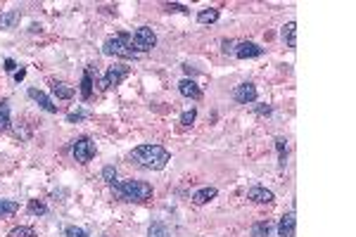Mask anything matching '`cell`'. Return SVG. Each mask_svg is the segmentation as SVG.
<instances>
[{
    "label": "cell",
    "mask_w": 356,
    "mask_h": 237,
    "mask_svg": "<svg viewBox=\"0 0 356 237\" xmlns=\"http://www.w3.org/2000/svg\"><path fill=\"white\" fill-rule=\"evenodd\" d=\"M24 76H27V69H19V71H14V81L19 83V81H24Z\"/></svg>",
    "instance_id": "cell-32"
},
{
    "label": "cell",
    "mask_w": 356,
    "mask_h": 237,
    "mask_svg": "<svg viewBox=\"0 0 356 237\" xmlns=\"http://www.w3.org/2000/svg\"><path fill=\"white\" fill-rule=\"evenodd\" d=\"M29 97L31 100H36L38 102V107H43L45 112H50V114H57V105L45 95L43 90H38V88H29Z\"/></svg>",
    "instance_id": "cell-10"
},
{
    "label": "cell",
    "mask_w": 356,
    "mask_h": 237,
    "mask_svg": "<svg viewBox=\"0 0 356 237\" xmlns=\"http://www.w3.org/2000/svg\"><path fill=\"white\" fill-rule=\"evenodd\" d=\"M102 53L112 55V57H123V59H136L138 55L133 53V38L131 36H110L102 43Z\"/></svg>",
    "instance_id": "cell-3"
},
{
    "label": "cell",
    "mask_w": 356,
    "mask_h": 237,
    "mask_svg": "<svg viewBox=\"0 0 356 237\" xmlns=\"http://www.w3.org/2000/svg\"><path fill=\"white\" fill-rule=\"evenodd\" d=\"M148 237H171V235H169L164 223H152L150 230H148Z\"/></svg>",
    "instance_id": "cell-23"
},
{
    "label": "cell",
    "mask_w": 356,
    "mask_h": 237,
    "mask_svg": "<svg viewBox=\"0 0 356 237\" xmlns=\"http://www.w3.org/2000/svg\"><path fill=\"white\" fill-rule=\"evenodd\" d=\"M131 159H136L140 166H145L150 171H162L169 164L171 154L162 145H140L131 152Z\"/></svg>",
    "instance_id": "cell-1"
},
{
    "label": "cell",
    "mask_w": 356,
    "mask_h": 237,
    "mask_svg": "<svg viewBox=\"0 0 356 237\" xmlns=\"http://www.w3.org/2000/svg\"><path fill=\"white\" fill-rule=\"evenodd\" d=\"M254 112H257V117H268V114L273 112V107L271 105H257L254 107Z\"/></svg>",
    "instance_id": "cell-29"
},
{
    "label": "cell",
    "mask_w": 356,
    "mask_h": 237,
    "mask_svg": "<svg viewBox=\"0 0 356 237\" xmlns=\"http://www.w3.org/2000/svg\"><path fill=\"white\" fill-rule=\"evenodd\" d=\"M29 213H33V216H43V213H48V207L38 202V199H31L29 202Z\"/></svg>",
    "instance_id": "cell-25"
},
{
    "label": "cell",
    "mask_w": 356,
    "mask_h": 237,
    "mask_svg": "<svg viewBox=\"0 0 356 237\" xmlns=\"http://www.w3.org/2000/svg\"><path fill=\"white\" fill-rule=\"evenodd\" d=\"M90 95H93V69L88 66L83 71V79H81V97L83 100H90Z\"/></svg>",
    "instance_id": "cell-14"
},
{
    "label": "cell",
    "mask_w": 356,
    "mask_h": 237,
    "mask_svg": "<svg viewBox=\"0 0 356 237\" xmlns=\"http://www.w3.org/2000/svg\"><path fill=\"white\" fill-rule=\"evenodd\" d=\"M102 178L110 185H114L117 183V169H114V166H105V169H102Z\"/></svg>",
    "instance_id": "cell-26"
},
{
    "label": "cell",
    "mask_w": 356,
    "mask_h": 237,
    "mask_svg": "<svg viewBox=\"0 0 356 237\" xmlns=\"http://www.w3.org/2000/svg\"><path fill=\"white\" fill-rule=\"evenodd\" d=\"M233 53L237 59H257V57L264 55V48H259V45L252 43V40H245V43H237V48H235Z\"/></svg>",
    "instance_id": "cell-7"
},
{
    "label": "cell",
    "mask_w": 356,
    "mask_h": 237,
    "mask_svg": "<svg viewBox=\"0 0 356 237\" xmlns=\"http://www.w3.org/2000/svg\"><path fill=\"white\" fill-rule=\"evenodd\" d=\"M223 50H226V53H228V50L233 53V50H235V43H233V40H223Z\"/></svg>",
    "instance_id": "cell-34"
},
{
    "label": "cell",
    "mask_w": 356,
    "mask_h": 237,
    "mask_svg": "<svg viewBox=\"0 0 356 237\" xmlns=\"http://www.w3.org/2000/svg\"><path fill=\"white\" fill-rule=\"evenodd\" d=\"M166 10H169V12H188V7H185V5H180V2H169V5H166Z\"/></svg>",
    "instance_id": "cell-30"
},
{
    "label": "cell",
    "mask_w": 356,
    "mask_h": 237,
    "mask_svg": "<svg viewBox=\"0 0 356 237\" xmlns=\"http://www.w3.org/2000/svg\"><path fill=\"white\" fill-rule=\"evenodd\" d=\"M178 92H180L183 97H190V100H200V97H202V90L197 88V83L192 79L178 81Z\"/></svg>",
    "instance_id": "cell-12"
},
{
    "label": "cell",
    "mask_w": 356,
    "mask_h": 237,
    "mask_svg": "<svg viewBox=\"0 0 356 237\" xmlns=\"http://www.w3.org/2000/svg\"><path fill=\"white\" fill-rule=\"evenodd\" d=\"M64 233H67V237H88V235H86V230H81V228H76V225H69V228L64 230Z\"/></svg>",
    "instance_id": "cell-28"
},
{
    "label": "cell",
    "mask_w": 356,
    "mask_h": 237,
    "mask_svg": "<svg viewBox=\"0 0 356 237\" xmlns=\"http://www.w3.org/2000/svg\"><path fill=\"white\" fill-rule=\"evenodd\" d=\"M53 92H55L59 100H71V97H74V88L67 86V83H62V81H55V83H53Z\"/></svg>",
    "instance_id": "cell-19"
},
{
    "label": "cell",
    "mask_w": 356,
    "mask_h": 237,
    "mask_svg": "<svg viewBox=\"0 0 356 237\" xmlns=\"http://www.w3.org/2000/svg\"><path fill=\"white\" fill-rule=\"evenodd\" d=\"M275 149H278V166L283 171L285 164H288V140L285 138H275Z\"/></svg>",
    "instance_id": "cell-16"
},
{
    "label": "cell",
    "mask_w": 356,
    "mask_h": 237,
    "mask_svg": "<svg viewBox=\"0 0 356 237\" xmlns=\"http://www.w3.org/2000/svg\"><path fill=\"white\" fill-rule=\"evenodd\" d=\"M17 69V62L14 59H5V71H14Z\"/></svg>",
    "instance_id": "cell-33"
},
{
    "label": "cell",
    "mask_w": 356,
    "mask_h": 237,
    "mask_svg": "<svg viewBox=\"0 0 356 237\" xmlns=\"http://www.w3.org/2000/svg\"><path fill=\"white\" fill-rule=\"evenodd\" d=\"M17 209H19V204H17V202H12V199H0V218L17 213Z\"/></svg>",
    "instance_id": "cell-21"
},
{
    "label": "cell",
    "mask_w": 356,
    "mask_h": 237,
    "mask_svg": "<svg viewBox=\"0 0 356 237\" xmlns=\"http://www.w3.org/2000/svg\"><path fill=\"white\" fill-rule=\"evenodd\" d=\"M86 117V114H83V112H71V114H69V123H76V121H81V118Z\"/></svg>",
    "instance_id": "cell-31"
},
{
    "label": "cell",
    "mask_w": 356,
    "mask_h": 237,
    "mask_svg": "<svg viewBox=\"0 0 356 237\" xmlns=\"http://www.w3.org/2000/svg\"><path fill=\"white\" fill-rule=\"evenodd\" d=\"M247 199L257 202V204H271L273 202V192L268 187H261V185H254L247 190Z\"/></svg>",
    "instance_id": "cell-9"
},
{
    "label": "cell",
    "mask_w": 356,
    "mask_h": 237,
    "mask_svg": "<svg viewBox=\"0 0 356 237\" xmlns=\"http://www.w3.org/2000/svg\"><path fill=\"white\" fill-rule=\"evenodd\" d=\"M295 228H297V218H295V211H290L278 223V237H295Z\"/></svg>",
    "instance_id": "cell-11"
},
{
    "label": "cell",
    "mask_w": 356,
    "mask_h": 237,
    "mask_svg": "<svg viewBox=\"0 0 356 237\" xmlns=\"http://www.w3.org/2000/svg\"><path fill=\"white\" fill-rule=\"evenodd\" d=\"M219 19V10L216 7H207V10H202V12L197 14V22L200 24H214Z\"/></svg>",
    "instance_id": "cell-20"
},
{
    "label": "cell",
    "mask_w": 356,
    "mask_h": 237,
    "mask_svg": "<svg viewBox=\"0 0 356 237\" xmlns=\"http://www.w3.org/2000/svg\"><path fill=\"white\" fill-rule=\"evenodd\" d=\"M283 40L288 43V48H297V24L295 22H288L283 27Z\"/></svg>",
    "instance_id": "cell-15"
},
{
    "label": "cell",
    "mask_w": 356,
    "mask_h": 237,
    "mask_svg": "<svg viewBox=\"0 0 356 237\" xmlns=\"http://www.w3.org/2000/svg\"><path fill=\"white\" fill-rule=\"evenodd\" d=\"M133 45H136L140 53L152 50V48L157 45V36H154V31H152L150 27H140L136 31V36H133Z\"/></svg>",
    "instance_id": "cell-5"
},
{
    "label": "cell",
    "mask_w": 356,
    "mask_h": 237,
    "mask_svg": "<svg viewBox=\"0 0 356 237\" xmlns=\"http://www.w3.org/2000/svg\"><path fill=\"white\" fill-rule=\"evenodd\" d=\"M71 154H74V159L79 164H88L90 159L95 157V143L90 138H79L74 143V147H71Z\"/></svg>",
    "instance_id": "cell-4"
},
{
    "label": "cell",
    "mask_w": 356,
    "mask_h": 237,
    "mask_svg": "<svg viewBox=\"0 0 356 237\" xmlns=\"http://www.w3.org/2000/svg\"><path fill=\"white\" fill-rule=\"evenodd\" d=\"M128 76V69L126 66H110L107 71H105V76H102V88H114V86H119L123 79Z\"/></svg>",
    "instance_id": "cell-8"
},
{
    "label": "cell",
    "mask_w": 356,
    "mask_h": 237,
    "mask_svg": "<svg viewBox=\"0 0 356 237\" xmlns=\"http://www.w3.org/2000/svg\"><path fill=\"white\" fill-rule=\"evenodd\" d=\"M273 233V223L271 221H259L252 225V237H271Z\"/></svg>",
    "instance_id": "cell-18"
},
{
    "label": "cell",
    "mask_w": 356,
    "mask_h": 237,
    "mask_svg": "<svg viewBox=\"0 0 356 237\" xmlns=\"http://www.w3.org/2000/svg\"><path fill=\"white\" fill-rule=\"evenodd\" d=\"M114 195L121 202H145L152 197V185L143 183V180H123V183L112 185Z\"/></svg>",
    "instance_id": "cell-2"
},
{
    "label": "cell",
    "mask_w": 356,
    "mask_h": 237,
    "mask_svg": "<svg viewBox=\"0 0 356 237\" xmlns=\"http://www.w3.org/2000/svg\"><path fill=\"white\" fill-rule=\"evenodd\" d=\"M233 100L237 105H252L257 100V86L254 83H240L233 90Z\"/></svg>",
    "instance_id": "cell-6"
},
{
    "label": "cell",
    "mask_w": 356,
    "mask_h": 237,
    "mask_svg": "<svg viewBox=\"0 0 356 237\" xmlns=\"http://www.w3.org/2000/svg\"><path fill=\"white\" fill-rule=\"evenodd\" d=\"M195 118H197V109H188V112L180 117V123H183V126H192Z\"/></svg>",
    "instance_id": "cell-27"
},
{
    "label": "cell",
    "mask_w": 356,
    "mask_h": 237,
    "mask_svg": "<svg viewBox=\"0 0 356 237\" xmlns=\"http://www.w3.org/2000/svg\"><path fill=\"white\" fill-rule=\"evenodd\" d=\"M19 10H10V12L0 14V29H14L19 24Z\"/></svg>",
    "instance_id": "cell-17"
},
{
    "label": "cell",
    "mask_w": 356,
    "mask_h": 237,
    "mask_svg": "<svg viewBox=\"0 0 356 237\" xmlns=\"http://www.w3.org/2000/svg\"><path fill=\"white\" fill-rule=\"evenodd\" d=\"M10 128V105L2 100L0 102V131H7Z\"/></svg>",
    "instance_id": "cell-22"
},
{
    "label": "cell",
    "mask_w": 356,
    "mask_h": 237,
    "mask_svg": "<svg viewBox=\"0 0 356 237\" xmlns=\"http://www.w3.org/2000/svg\"><path fill=\"white\" fill-rule=\"evenodd\" d=\"M7 237H36V233H33V228H29V225H19V228H12Z\"/></svg>",
    "instance_id": "cell-24"
},
{
    "label": "cell",
    "mask_w": 356,
    "mask_h": 237,
    "mask_svg": "<svg viewBox=\"0 0 356 237\" xmlns=\"http://www.w3.org/2000/svg\"><path fill=\"white\" fill-rule=\"evenodd\" d=\"M216 195H219V190H216V187H202V190H197V192L192 195V204L205 207V204H209L211 199H216Z\"/></svg>",
    "instance_id": "cell-13"
}]
</instances>
